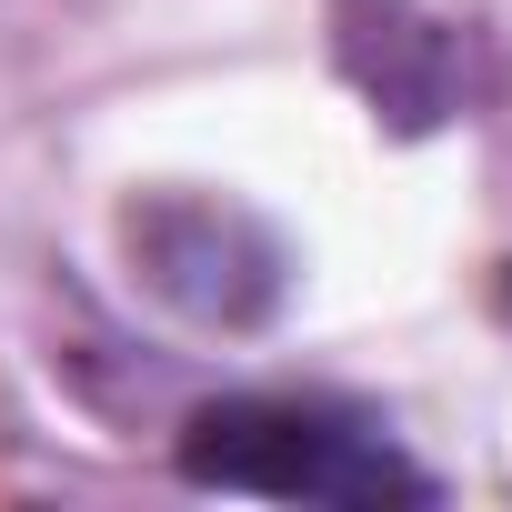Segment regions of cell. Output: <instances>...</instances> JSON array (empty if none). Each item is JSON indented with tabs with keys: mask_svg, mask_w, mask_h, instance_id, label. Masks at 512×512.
<instances>
[{
	"mask_svg": "<svg viewBox=\"0 0 512 512\" xmlns=\"http://www.w3.org/2000/svg\"><path fill=\"white\" fill-rule=\"evenodd\" d=\"M181 482L241 502H432L442 482L352 402L322 392H231L181 422Z\"/></svg>",
	"mask_w": 512,
	"mask_h": 512,
	"instance_id": "6da1fadb",
	"label": "cell"
},
{
	"mask_svg": "<svg viewBox=\"0 0 512 512\" xmlns=\"http://www.w3.org/2000/svg\"><path fill=\"white\" fill-rule=\"evenodd\" d=\"M121 241H131L141 282H151L171 312L211 322V332L272 322L282 292H292L282 231H272L262 211H241V201H211V191H151V201H131Z\"/></svg>",
	"mask_w": 512,
	"mask_h": 512,
	"instance_id": "7a4b0ae2",
	"label": "cell"
},
{
	"mask_svg": "<svg viewBox=\"0 0 512 512\" xmlns=\"http://www.w3.org/2000/svg\"><path fill=\"white\" fill-rule=\"evenodd\" d=\"M332 31H342V71H352L402 131L452 121V101H462V41H452V21L412 11V0H342Z\"/></svg>",
	"mask_w": 512,
	"mask_h": 512,
	"instance_id": "3957f363",
	"label": "cell"
}]
</instances>
